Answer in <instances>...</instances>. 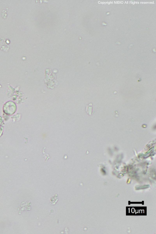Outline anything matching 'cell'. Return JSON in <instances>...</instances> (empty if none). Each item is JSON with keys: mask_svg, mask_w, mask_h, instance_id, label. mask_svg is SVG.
<instances>
[{"mask_svg": "<svg viewBox=\"0 0 156 234\" xmlns=\"http://www.w3.org/2000/svg\"><path fill=\"white\" fill-rule=\"evenodd\" d=\"M16 108V104L13 102L9 101L4 105L3 111L4 112L7 114L12 115L15 112Z\"/></svg>", "mask_w": 156, "mask_h": 234, "instance_id": "6da1fadb", "label": "cell"}]
</instances>
